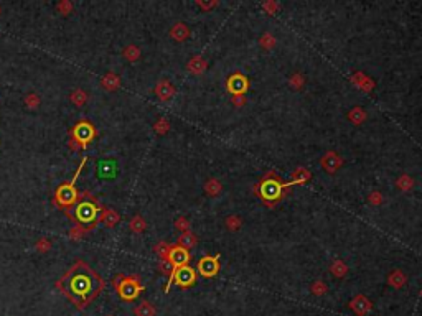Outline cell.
Returning <instances> with one entry per match:
<instances>
[{"instance_id":"9a60e30c","label":"cell","mask_w":422,"mask_h":316,"mask_svg":"<svg viewBox=\"0 0 422 316\" xmlns=\"http://www.w3.org/2000/svg\"><path fill=\"white\" fill-rule=\"evenodd\" d=\"M170 37L173 38L175 41H185L186 38L190 37V28L186 27L185 23H175L170 30Z\"/></svg>"},{"instance_id":"cb8c5ba5","label":"cell","mask_w":422,"mask_h":316,"mask_svg":"<svg viewBox=\"0 0 422 316\" xmlns=\"http://www.w3.org/2000/svg\"><path fill=\"white\" fill-rule=\"evenodd\" d=\"M122 55H124V58L127 59V61L136 63L137 59L141 58V50H139L136 45H129V46H125V48H124Z\"/></svg>"},{"instance_id":"ee69618b","label":"cell","mask_w":422,"mask_h":316,"mask_svg":"<svg viewBox=\"0 0 422 316\" xmlns=\"http://www.w3.org/2000/svg\"><path fill=\"white\" fill-rule=\"evenodd\" d=\"M246 102V99L244 97H234V104H236V106H242V104Z\"/></svg>"},{"instance_id":"4fadbf2b","label":"cell","mask_w":422,"mask_h":316,"mask_svg":"<svg viewBox=\"0 0 422 316\" xmlns=\"http://www.w3.org/2000/svg\"><path fill=\"white\" fill-rule=\"evenodd\" d=\"M155 94L160 101H170V99L175 96V88H173L168 81H160V83L155 86Z\"/></svg>"},{"instance_id":"f546056e","label":"cell","mask_w":422,"mask_h":316,"mask_svg":"<svg viewBox=\"0 0 422 316\" xmlns=\"http://www.w3.org/2000/svg\"><path fill=\"white\" fill-rule=\"evenodd\" d=\"M154 130L157 133H160V135H163V133H167L168 130H170V124H168L167 119H159L154 124Z\"/></svg>"},{"instance_id":"bcb514c9","label":"cell","mask_w":422,"mask_h":316,"mask_svg":"<svg viewBox=\"0 0 422 316\" xmlns=\"http://www.w3.org/2000/svg\"><path fill=\"white\" fill-rule=\"evenodd\" d=\"M0 14H2V7H0Z\"/></svg>"},{"instance_id":"ac0fdd59","label":"cell","mask_w":422,"mask_h":316,"mask_svg":"<svg viewBox=\"0 0 422 316\" xmlns=\"http://www.w3.org/2000/svg\"><path fill=\"white\" fill-rule=\"evenodd\" d=\"M134 315H136V316H155V315H157V310H155V306L152 305V303L142 301L141 305L136 306V310H134Z\"/></svg>"},{"instance_id":"3957f363","label":"cell","mask_w":422,"mask_h":316,"mask_svg":"<svg viewBox=\"0 0 422 316\" xmlns=\"http://www.w3.org/2000/svg\"><path fill=\"white\" fill-rule=\"evenodd\" d=\"M86 162H88V157H82L80 167H78V170L75 173V176H73L68 183H63L56 188L53 200L56 203V206L61 207V209H64V211L71 209V207L76 204L78 198H80V193H78L75 185H76V180H78V176H80V173L82 171V168H84V165H86Z\"/></svg>"},{"instance_id":"7c38bea8","label":"cell","mask_w":422,"mask_h":316,"mask_svg":"<svg viewBox=\"0 0 422 316\" xmlns=\"http://www.w3.org/2000/svg\"><path fill=\"white\" fill-rule=\"evenodd\" d=\"M119 221H121V216L117 211L111 209V207H102L101 214H99V223H101L104 227L112 229L119 224Z\"/></svg>"},{"instance_id":"6da1fadb","label":"cell","mask_w":422,"mask_h":316,"mask_svg":"<svg viewBox=\"0 0 422 316\" xmlns=\"http://www.w3.org/2000/svg\"><path fill=\"white\" fill-rule=\"evenodd\" d=\"M55 287L68 298L78 310H86L93 303L99 293L106 288V282L102 277L93 270L84 260L75 262L69 270L64 274Z\"/></svg>"},{"instance_id":"83f0119b","label":"cell","mask_w":422,"mask_h":316,"mask_svg":"<svg viewBox=\"0 0 422 316\" xmlns=\"http://www.w3.org/2000/svg\"><path fill=\"white\" fill-rule=\"evenodd\" d=\"M204 191H206L208 194H211V196H216V194L221 191V183L218 180L206 181V185H204Z\"/></svg>"},{"instance_id":"8992f818","label":"cell","mask_w":422,"mask_h":316,"mask_svg":"<svg viewBox=\"0 0 422 316\" xmlns=\"http://www.w3.org/2000/svg\"><path fill=\"white\" fill-rule=\"evenodd\" d=\"M69 137L75 138L78 144L82 147V150H84L86 147H88V144H91L96 138V127L91 122H88V120H81V122H78L75 127L71 129Z\"/></svg>"},{"instance_id":"5b68a950","label":"cell","mask_w":422,"mask_h":316,"mask_svg":"<svg viewBox=\"0 0 422 316\" xmlns=\"http://www.w3.org/2000/svg\"><path fill=\"white\" fill-rule=\"evenodd\" d=\"M195 282H197V272H195L190 265H183V267L173 270V274L170 275V279H168L167 287H165V292L170 290L172 283H177L178 287H181V288H188Z\"/></svg>"},{"instance_id":"52a82bcc","label":"cell","mask_w":422,"mask_h":316,"mask_svg":"<svg viewBox=\"0 0 422 316\" xmlns=\"http://www.w3.org/2000/svg\"><path fill=\"white\" fill-rule=\"evenodd\" d=\"M143 290V287L139 282V277L137 275H132V277H124L121 285L117 287L116 292L119 293V297L122 298L125 301H132L141 295V292Z\"/></svg>"},{"instance_id":"7402d4cb","label":"cell","mask_w":422,"mask_h":316,"mask_svg":"<svg viewBox=\"0 0 422 316\" xmlns=\"http://www.w3.org/2000/svg\"><path fill=\"white\" fill-rule=\"evenodd\" d=\"M178 245L188 250V249H191V247H195V245H197V237H195L190 231H188V232H183L180 237H178Z\"/></svg>"},{"instance_id":"30bf717a","label":"cell","mask_w":422,"mask_h":316,"mask_svg":"<svg viewBox=\"0 0 422 316\" xmlns=\"http://www.w3.org/2000/svg\"><path fill=\"white\" fill-rule=\"evenodd\" d=\"M247 88H249V81H247L246 76L239 74V73L233 74L228 79V91L233 93L234 96H242L247 91Z\"/></svg>"},{"instance_id":"d6a6232c","label":"cell","mask_w":422,"mask_h":316,"mask_svg":"<svg viewBox=\"0 0 422 316\" xmlns=\"http://www.w3.org/2000/svg\"><path fill=\"white\" fill-rule=\"evenodd\" d=\"M170 245L168 244H165V242H160L159 245H155V252L160 255V257H162V260H167V257H168V252H170Z\"/></svg>"},{"instance_id":"1f68e13d","label":"cell","mask_w":422,"mask_h":316,"mask_svg":"<svg viewBox=\"0 0 422 316\" xmlns=\"http://www.w3.org/2000/svg\"><path fill=\"white\" fill-rule=\"evenodd\" d=\"M56 8H58V12L61 15H69L73 12V3L69 2V0H61V2L56 5Z\"/></svg>"},{"instance_id":"f35d334b","label":"cell","mask_w":422,"mask_h":316,"mask_svg":"<svg viewBox=\"0 0 422 316\" xmlns=\"http://www.w3.org/2000/svg\"><path fill=\"white\" fill-rule=\"evenodd\" d=\"M261 45H262L266 50H269L271 46H274V37H272V35H269V33L264 35V37L261 38Z\"/></svg>"},{"instance_id":"7bdbcfd3","label":"cell","mask_w":422,"mask_h":316,"mask_svg":"<svg viewBox=\"0 0 422 316\" xmlns=\"http://www.w3.org/2000/svg\"><path fill=\"white\" fill-rule=\"evenodd\" d=\"M292 83H294V86H300V84L303 83V81H302V76H300V74L294 76V77H292Z\"/></svg>"},{"instance_id":"d4e9b609","label":"cell","mask_w":422,"mask_h":316,"mask_svg":"<svg viewBox=\"0 0 422 316\" xmlns=\"http://www.w3.org/2000/svg\"><path fill=\"white\" fill-rule=\"evenodd\" d=\"M348 119H350L353 124H361L364 119H366V112H364L363 109H360V107H355L353 111H350Z\"/></svg>"},{"instance_id":"e0dca14e","label":"cell","mask_w":422,"mask_h":316,"mask_svg":"<svg viewBox=\"0 0 422 316\" xmlns=\"http://www.w3.org/2000/svg\"><path fill=\"white\" fill-rule=\"evenodd\" d=\"M101 86L107 91H116V89H119V86H121V77L117 76L116 73H107L101 79Z\"/></svg>"},{"instance_id":"d6986e66","label":"cell","mask_w":422,"mask_h":316,"mask_svg":"<svg viewBox=\"0 0 422 316\" xmlns=\"http://www.w3.org/2000/svg\"><path fill=\"white\" fill-rule=\"evenodd\" d=\"M406 282H407V277L401 270H394L393 274L388 277V283L393 285L394 288H401L402 285H406Z\"/></svg>"},{"instance_id":"d590c367","label":"cell","mask_w":422,"mask_h":316,"mask_svg":"<svg viewBox=\"0 0 422 316\" xmlns=\"http://www.w3.org/2000/svg\"><path fill=\"white\" fill-rule=\"evenodd\" d=\"M175 227L178 229V231H181V232H188V229H190V223H188V219H185V218H178V219L175 221Z\"/></svg>"},{"instance_id":"5bb4252c","label":"cell","mask_w":422,"mask_h":316,"mask_svg":"<svg viewBox=\"0 0 422 316\" xmlns=\"http://www.w3.org/2000/svg\"><path fill=\"white\" fill-rule=\"evenodd\" d=\"M322 167H323L328 173H333L342 167V158L338 157L337 153H333V151H328V153L322 158Z\"/></svg>"},{"instance_id":"4316f807","label":"cell","mask_w":422,"mask_h":316,"mask_svg":"<svg viewBox=\"0 0 422 316\" xmlns=\"http://www.w3.org/2000/svg\"><path fill=\"white\" fill-rule=\"evenodd\" d=\"M86 232H88V229H86V227L80 226V224H75V226L69 229V239H73V241L82 239Z\"/></svg>"},{"instance_id":"603a6c76","label":"cell","mask_w":422,"mask_h":316,"mask_svg":"<svg viewBox=\"0 0 422 316\" xmlns=\"http://www.w3.org/2000/svg\"><path fill=\"white\" fill-rule=\"evenodd\" d=\"M204 68H206V61L203 58H200V56H195V58H191L188 61V69L191 73H195V74H201Z\"/></svg>"},{"instance_id":"ab89813d","label":"cell","mask_w":422,"mask_h":316,"mask_svg":"<svg viewBox=\"0 0 422 316\" xmlns=\"http://www.w3.org/2000/svg\"><path fill=\"white\" fill-rule=\"evenodd\" d=\"M68 147H69V149H71L73 151H80V150H82V147H81L80 144H78V142L75 140V138H71V137H69Z\"/></svg>"},{"instance_id":"277c9868","label":"cell","mask_w":422,"mask_h":316,"mask_svg":"<svg viewBox=\"0 0 422 316\" xmlns=\"http://www.w3.org/2000/svg\"><path fill=\"white\" fill-rule=\"evenodd\" d=\"M282 188H284L282 181L277 178V176H274V175L269 173L266 178L261 181L259 194L262 196L264 201H276V200H279V198H281Z\"/></svg>"},{"instance_id":"ba28073f","label":"cell","mask_w":422,"mask_h":316,"mask_svg":"<svg viewBox=\"0 0 422 316\" xmlns=\"http://www.w3.org/2000/svg\"><path fill=\"white\" fill-rule=\"evenodd\" d=\"M198 272H200V275L206 277V279L215 277L220 272V257H211V255H206V257L200 259Z\"/></svg>"},{"instance_id":"836d02e7","label":"cell","mask_w":422,"mask_h":316,"mask_svg":"<svg viewBox=\"0 0 422 316\" xmlns=\"http://www.w3.org/2000/svg\"><path fill=\"white\" fill-rule=\"evenodd\" d=\"M35 249L38 250V252H41V254H46L48 250L51 249V242L48 241V239H45V237H43V239H40L37 242V245H35Z\"/></svg>"},{"instance_id":"2e32d148","label":"cell","mask_w":422,"mask_h":316,"mask_svg":"<svg viewBox=\"0 0 422 316\" xmlns=\"http://www.w3.org/2000/svg\"><path fill=\"white\" fill-rule=\"evenodd\" d=\"M98 171L101 178H114L116 176V167L109 160H101L98 165Z\"/></svg>"},{"instance_id":"8fae6325","label":"cell","mask_w":422,"mask_h":316,"mask_svg":"<svg viewBox=\"0 0 422 316\" xmlns=\"http://www.w3.org/2000/svg\"><path fill=\"white\" fill-rule=\"evenodd\" d=\"M350 306L358 316H364V315H368L369 311H371L373 303L369 301L364 295H356L353 300L350 301Z\"/></svg>"},{"instance_id":"f1b7e54d","label":"cell","mask_w":422,"mask_h":316,"mask_svg":"<svg viewBox=\"0 0 422 316\" xmlns=\"http://www.w3.org/2000/svg\"><path fill=\"white\" fill-rule=\"evenodd\" d=\"M346 270H348L346 265H345V263H343V262H340V260H338V262H333V263H332V267H330V272H332V274H333L335 277H340V279L346 274Z\"/></svg>"},{"instance_id":"484cf974","label":"cell","mask_w":422,"mask_h":316,"mask_svg":"<svg viewBox=\"0 0 422 316\" xmlns=\"http://www.w3.org/2000/svg\"><path fill=\"white\" fill-rule=\"evenodd\" d=\"M308 178H310V173H308L307 170H303V168H299V170H295L294 176H292V181H290L289 185L302 183V181H307ZM289 185H287V186H289Z\"/></svg>"},{"instance_id":"4dcf8cb0","label":"cell","mask_w":422,"mask_h":316,"mask_svg":"<svg viewBox=\"0 0 422 316\" xmlns=\"http://www.w3.org/2000/svg\"><path fill=\"white\" fill-rule=\"evenodd\" d=\"M23 102H25V106L30 107V109H37V107L40 106L41 101H40V97H38L35 93H30V94H27V96H25Z\"/></svg>"},{"instance_id":"ffe728a7","label":"cell","mask_w":422,"mask_h":316,"mask_svg":"<svg viewBox=\"0 0 422 316\" xmlns=\"http://www.w3.org/2000/svg\"><path fill=\"white\" fill-rule=\"evenodd\" d=\"M69 101L75 104L76 107H82L86 102H88V94H86L84 89H75L69 96Z\"/></svg>"},{"instance_id":"e575fe53","label":"cell","mask_w":422,"mask_h":316,"mask_svg":"<svg viewBox=\"0 0 422 316\" xmlns=\"http://www.w3.org/2000/svg\"><path fill=\"white\" fill-rule=\"evenodd\" d=\"M412 185H414V181L409 178V176H401V178L398 180V186L401 189H404V191H406V189H411Z\"/></svg>"},{"instance_id":"74e56055","label":"cell","mask_w":422,"mask_h":316,"mask_svg":"<svg viewBox=\"0 0 422 316\" xmlns=\"http://www.w3.org/2000/svg\"><path fill=\"white\" fill-rule=\"evenodd\" d=\"M325 292H327V285H325L323 282H315L312 285V293H313V295H323Z\"/></svg>"},{"instance_id":"f6af8a7d","label":"cell","mask_w":422,"mask_h":316,"mask_svg":"<svg viewBox=\"0 0 422 316\" xmlns=\"http://www.w3.org/2000/svg\"><path fill=\"white\" fill-rule=\"evenodd\" d=\"M198 5L203 7V8H211L213 5H216V3H215V2H213V3H201V2H198Z\"/></svg>"},{"instance_id":"7dc6e473","label":"cell","mask_w":422,"mask_h":316,"mask_svg":"<svg viewBox=\"0 0 422 316\" xmlns=\"http://www.w3.org/2000/svg\"><path fill=\"white\" fill-rule=\"evenodd\" d=\"M107 316H112V315H107Z\"/></svg>"},{"instance_id":"7a4b0ae2","label":"cell","mask_w":422,"mask_h":316,"mask_svg":"<svg viewBox=\"0 0 422 316\" xmlns=\"http://www.w3.org/2000/svg\"><path fill=\"white\" fill-rule=\"evenodd\" d=\"M101 211H102L101 203L96 200L89 191H84L80 194L76 204L73 206L71 209H66L64 213L75 221L76 224L88 229V232H89L98 226Z\"/></svg>"},{"instance_id":"44dd1931","label":"cell","mask_w":422,"mask_h":316,"mask_svg":"<svg viewBox=\"0 0 422 316\" xmlns=\"http://www.w3.org/2000/svg\"><path fill=\"white\" fill-rule=\"evenodd\" d=\"M129 227H130V231H132V232L142 234L147 229V221L143 219L142 216H134V218L130 219V223H129Z\"/></svg>"},{"instance_id":"60d3db41","label":"cell","mask_w":422,"mask_h":316,"mask_svg":"<svg viewBox=\"0 0 422 316\" xmlns=\"http://www.w3.org/2000/svg\"><path fill=\"white\" fill-rule=\"evenodd\" d=\"M369 201H371L373 204H380V203H381V193H371V194H369Z\"/></svg>"},{"instance_id":"b9f144b4","label":"cell","mask_w":422,"mask_h":316,"mask_svg":"<svg viewBox=\"0 0 422 316\" xmlns=\"http://www.w3.org/2000/svg\"><path fill=\"white\" fill-rule=\"evenodd\" d=\"M264 8H266L269 14H274V10L277 8V5H276V3H272V2H267V3H264Z\"/></svg>"},{"instance_id":"9c48e42d","label":"cell","mask_w":422,"mask_h":316,"mask_svg":"<svg viewBox=\"0 0 422 316\" xmlns=\"http://www.w3.org/2000/svg\"><path fill=\"white\" fill-rule=\"evenodd\" d=\"M167 260L172 263L173 268H180L190 262V254L186 249L180 247V245H175V247H172L170 252H168Z\"/></svg>"},{"instance_id":"8d00e7d4","label":"cell","mask_w":422,"mask_h":316,"mask_svg":"<svg viewBox=\"0 0 422 316\" xmlns=\"http://www.w3.org/2000/svg\"><path fill=\"white\" fill-rule=\"evenodd\" d=\"M226 224H228V227L231 229V231H236V229L241 227V219L236 218V216H229V218L226 219Z\"/></svg>"}]
</instances>
